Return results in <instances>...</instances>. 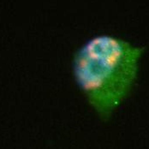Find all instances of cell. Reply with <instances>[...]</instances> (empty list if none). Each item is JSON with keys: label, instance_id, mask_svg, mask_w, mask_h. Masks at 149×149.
Returning <instances> with one entry per match:
<instances>
[{"label": "cell", "instance_id": "1", "mask_svg": "<svg viewBox=\"0 0 149 149\" xmlns=\"http://www.w3.org/2000/svg\"><path fill=\"white\" fill-rule=\"evenodd\" d=\"M144 50L119 37L99 34L74 52V82L101 120L109 119L130 94Z\"/></svg>", "mask_w": 149, "mask_h": 149}]
</instances>
